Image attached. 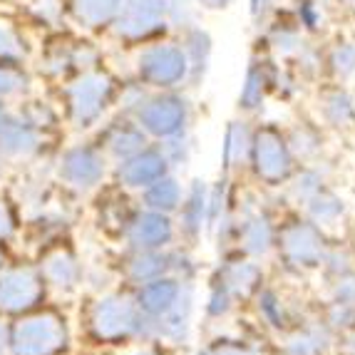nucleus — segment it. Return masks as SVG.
<instances>
[{"label": "nucleus", "instance_id": "1", "mask_svg": "<svg viewBox=\"0 0 355 355\" xmlns=\"http://www.w3.org/2000/svg\"><path fill=\"white\" fill-rule=\"evenodd\" d=\"M135 77L147 89H182L189 85V62L182 42L152 40L135 58Z\"/></svg>", "mask_w": 355, "mask_h": 355}, {"label": "nucleus", "instance_id": "2", "mask_svg": "<svg viewBox=\"0 0 355 355\" xmlns=\"http://www.w3.org/2000/svg\"><path fill=\"white\" fill-rule=\"evenodd\" d=\"M119 95V85L110 72L105 70H85L83 75L72 80L65 87L67 107H70L72 125L80 130L97 125L107 107L114 105Z\"/></svg>", "mask_w": 355, "mask_h": 355}, {"label": "nucleus", "instance_id": "3", "mask_svg": "<svg viewBox=\"0 0 355 355\" xmlns=\"http://www.w3.org/2000/svg\"><path fill=\"white\" fill-rule=\"evenodd\" d=\"M135 119L147 135L169 139L189 130L191 100L182 89H149L144 102L137 107Z\"/></svg>", "mask_w": 355, "mask_h": 355}, {"label": "nucleus", "instance_id": "4", "mask_svg": "<svg viewBox=\"0 0 355 355\" xmlns=\"http://www.w3.org/2000/svg\"><path fill=\"white\" fill-rule=\"evenodd\" d=\"M114 37L127 45L159 40L169 30L166 23V0H122L112 28Z\"/></svg>", "mask_w": 355, "mask_h": 355}, {"label": "nucleus", "instance_id": "5", "mask_svg": "<svg viewBox=\"0 0 355 355\" xmlns=\"http://www.w3.org/2000/svg\"><path fill=\"white\" fill-rule=\"evenodd\" d=\"M254 162L261 174L266 177H279L286 174L291 166V142L284 137V132L276 125H263L254 132L251 142Z\"/></svg>", "mask_w": 355, "mask_h": 355}, {"label": "nucleus", "instance_id": "6", "mask_svg": "<svg viewBox=\"0 0 355 355\" xmlns=\"http://www.w3.org/2000/svg\"><path fill=\"white\" fill-rule=\"evenodd\" d=\"M189 62V87H202L207 80L209 70H211V58H214V37L204 25L194 23L187 30H182L179 37Z\"/></svg>", "mask_w": 355, "mask_h": 355}, {"label": "nucleus", "instance_id": "7", "mask_svg": "<svg viewBox=\"0 0 355 355\" xmlns=\"http://www.w3.org/2000/svg\"><path fill=\"white\" fill-rule=\"evenodd\" d=\"M271 92V77H268V60L254 58L243 72V83L239 89L236 105L243 114H256L263 110L266 97Z\"/></svg>", "mask_w": 355, "mask_h": 355}, {"label": "nucleus", "instance_id": "8", "mask_svg": "<svg viewBox=\"0 0 355 355\" xmlns=\"http://www.w3.org/2000/svg\"><path fill=\"white\" fill-rule=\"evenodd\" d=\"M318 110L320 117L326 119V125L336 127V130L355 127V95L345 87V83L328 85L320 89Z\"/></svg>", "mask_w": 355, "mask_h": 355}, {"label": "nucleus", "instance_id": "9", "mask_svg": "<svg viewBox=\"0 0 355 355\" xmlns=\"http://www.w3.org/2000/svg\"><path fill=\"white\" fill-rule=\"evenodd\" d=\"M102 157L89 147H75L65 154L62 166H60V174L67 179L70 184L77 187H89L102 177Z\"/></svg>", "mask_w": 355, "mask_h": 355}, {"label": "nucleus", "instance_id": "10", "mask_svg": "<svg viewBox=\"0 0 355 355\" xmlns=\"http://www.w3.org/2000/svg\"><path fill=\"white\" fill-rule=\"evenodd\" d=\"M164 154L157 149H139L132 157H127V162L122 164V179L132 187H147L154 184L157 179H162L164 174Z\"/></svg>", "mask_w": 355, "mask_h": 355}, {"label": "nucleus", "instance_id": "11", "mask_svg": "<svg viewBox=\"0 0 355 355\" xmlns=\"http://www.w3.org/2000/svg\"><path fill=\"white\" fill-rule=\"evenodd\" d=\"M122 0H70V10L80 25L89 30L112 28Z\"/></svg>", "mask_w": 355, "mask_h": 355}, {"label": "nucleus", "instance_id": "12", "mask_svg": "<svg viewBox=\"0 0 355 355\" xmlns=\"http://www.w3.org/2000/svg\"><path fill=\"white\" fill-rule=\"evenodd\" d=\"M266 42L276 58L293 60L298 55V50L306 45V33L298 28L296 20H291V18L276 20V23L266 30Z\"/></svg>", "mask_w": 355, "mask_h": 355}, {"label": "nucleus", "instance_id": "13", "mask_svg": "<svg viewBox=\"0 0 355 355\" xmlns=\"http://www.w3.org/2000/svg\"><path fill=\"white\" fill-rule=\"evenodd\" d=\"M37 147L35 125L28 119H6L0 127V149L8 154H28Z\"/></svg>", "mask_w": 355, "mask_h": 355}, {"label": "nucleus", "instance_id": "14", "mask_svg": "<svg viewBox=\"0 0 355 355\" xmlns=\"http://www.w3.org/2000/svg\"><path fill=\"white\" fill-rule=\"evenodd\" d=\"M107 144L114 154L119 157H132L135 152L144 149L147 144V132L137 125V119H119L110 127V137H107Z\"/></svg>", "mask_w": 355, "mask_h": 355}, {"label": "nucleus", "instance_id": "15", "mask_svg": "<svg viewBox=\"0 0 355 355\" xmlns=\"http://www.w3.org/2000/svg\"><path fill=\"white\" fill-rule=\"evenodd\" d=\"M326 72L336 83H348L355 77V40H338L326 53Z\"/></svg>", "mask_w": 355, "mask_h": 355}, {"label": "nucleus", "instance_id": "16", "mask_svg": "<svg viewBox=\"0 0 355 355\" xmlns=\"http://www.w3.org/2000/svg\"><path fill=\"white\" fill-rule=\"evenodd\" d=\"M293 20L306 35H320L328 25L326 0H296Z\"/></svg>", "mask_w": 355, "mask_h": 355}, {"label": "nucleus", "instance_id": "17", "mask_svg": "<svg viewBox=\"0 0 355 355\" xmlns=\"http://www.w3.org/2000/svg\"><path fill=\"white\" fill-rule=\"evenodd\" d=\"M254 142V130L246 119H231L224 132V157L226 162H239L246 152H251Z\"/></svg>", "mask_w": 355, "mask_h": 355}, {"label": "nucleus", "instance_id": "18", "mask_svg": "<svg viewBox=\"0 0 355 355\" xmlns=\"http://www.w3.org/2000/svg\"><path fill=\"white\" fill-rule=\"evenodd\" d=\"M30 293H33V284L25 279L23 273H10V276L0 279V306L6 308L25 306Z\"/></svg>", "mask_w": 355, "mask_h": 355}, {"label": "nucleus", "instance_id": "19", "mask_svg": "<svg viewBox=\"0 0 355 355\" xmlns=\"http://www.w3.org/2000/svg\"><path fill=\"white\" fill-rule=\"evenodd\" d=\"M202 8L196 6V0H166V23L174 30H187L189 25L196 23Z\"/></svg>", "mask_w": 355, "mask_h": 355}, {"label": "nucleus", "instance_id": "20", "mask_svg": "<svg viewBox=\"0 0 355 355\" xmlns=\"http://www.w3.org/2000/svg\"><path fill=\"white\" fill-rule=\"evenodd\" d=\"M28 75L23 72L20 62H0V97L20 95L28 89Z\"/></svg>", "mask_w": 355, "mask_h": 355}, {"label": "nucleus", "instance_id": "21", "mask_svg": "<svg viewBox=\"0 0 355 355\" xmlns=\"http://www.w3.org/2000/svg\"><path fill=\"white\" fill-rule=\"evenodd\" d=\"M293 60H296V70L306 77H318L320 72L326 70V55L320 53L315 45H311V42H306Z\"/></svg>", "mask_w": 355, "mask_h": 355}, {"label": "nucleus", "instance_id": "22", "mask_svg": "<svg viewBox=\"0 0 355 355\" xmlns=\"http://www.w3.org/2000/svg\"><path fill=\"white\" fill-rule=\"evenodd\" d=\"M25 55L18 33L0 25V62H20Z\"/></svg>", "mask_w": 355, "mask_h": 355}, {"label": "nucleus", "instance_id": "23", "mask_svg": "<svg viewBox=\"0 0 355 355\" xmlns=\"http://www.w3.org/2000/svg\"><path fill=\"white\" fill-rule=\"evenodd\" d=\"M279 6V0H249V12H251V20L261 23V20H266L273 10Z\"/></svg>", "mask_w": 355, "mask_h": 355}, {"label": "nucleus", "instance_id": "24", "mask_svg": "<svg viewBox=\"0 0 355 355\" xmlns=\"http://www.w3.org/2000/svg\"><path fill=\"white\" fill-rule=\"evenodd\" d=\"M196 6L202 10H226L234 6V0H196Z\"/></svg>", "mask_w": 355, "mask_h": 355}, {"label": "nucleus", "instance_id": "25", "mask_svg": "<svg viewBox=\"0 0 355 355\" xmlns=\"http://www.w3.org/2000/svg\"><path fill=\"white\" fill-rule=\"evenodd\" d=\"M8 231H10V216H8L6 207L0 204V236H6Z\"/></svg>", "mask_w": 355, "mask_h": 355}, {"label": "nucleus", "instance_id": "26", "mask_svg": "<svg viewBox=\"0 0 355 355\" xmlns=\"http://www.w3.org/2000/svg\"><path fill=\"white\" fill-rule=\"evenodd\" d=\"M6 105H3V100H0V127H3V125H6Z\"/></svg>", "mask_w": 355, "mask_h": 355}, {"label": "nucleus", "instance_id": "27", "mask_svg": "<svg viewBox=\"0 0 355 355\" xmlns=\"http://www.w3.org/2000/svg\"><path fill=\"white\" fill-rule=\"evenodd\" d=\"M345 6H350V8H355V0H345Z\"/></svg>", "mask_w": 355, "mask_h": 355}, {"label": "nucleus", "instance_id": "28", "mask_svg": "<svg viewBox=\"0 0 355 355\" xmlns=\"http://www.w3.org/2000/svg\"><path fill=\"white\" fill-rule=\"evenodd\" d=\"M0 348H3V331H0Z\"/></svg>", "mask_w": 355, "mask_h": 355}]
</instances>
